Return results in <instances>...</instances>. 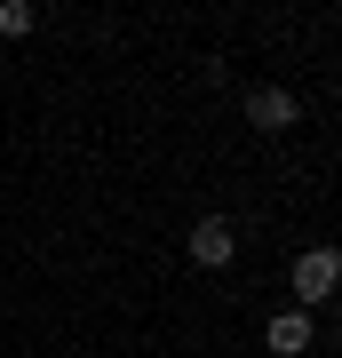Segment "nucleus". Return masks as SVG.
Segmentation results:
<instances>
[{
  "label": "nucleus",
  "mask_w": 342,
  "mask_h": 358,
  "mask_svg": "<svg viewBox=\"0 0 342 358\" xmlns=\"http://www.w3.org/2000/svg\"><path fill=\"white\" fill-rule=\"evenodd\" d=\"M294 120H303V103H294L287 88H247V128H263V136H287Z\"/></svg>",
  "instance_id": "7ed1b4c3"
},
{
  "label": "nucleus",
  "mask_w": 342,
  "mask_h": 358,
  "mask_svg": "<svg viewBox=\"0 0 342 358\" xmlns=\"http://www.w3.org/2000/svg\"><path fill=\"white\" fill-rule=\"evenodd\" d=\"M334 287H342V255L334 247H303V255H294V310L327 303Z\"/></svg>",
  "instance_id": "f257e3e1"
},
{
  "label": "nucleus",
  "mask_w": 342,
  "mask_h": 358,
  "mask_svg": "<svg viewBox=\"0 0 342 358\" xmlns=\"http://www.w3.org/2000/svg\"><path fill=\"white\" fill-rule=\"evenodd\" d=\"M311 319H303V310H279V319H271V350H279V358H303L311 350Z\"/></svg>",
  "instance_id": "20e7f679"
},
{
  "label": "nucleus",
  "mask_w": 342,
  "mask_h": 358,
  "mask_svg": "<svg viewBox=\"0 0 342 358\" xmlns=\"http://www.w3.org/2000/svg\"><path fill=\"white\" fill-rule=\"evenodd\" d=\"M40 24V8H32V0H0V32H8V40H24Z\"/></svg>",
  "instance_id": "39448f33"
},
{
  "label": "nucleus",
  "mask_w": 342,
  "mask_h": 358,
  "mask_svg": "<svg viewBox=\"0 0 342 358\" xmlns=\"http://www.w3.org/2000/svg\"><path fill=\"white\" fill-rule=\"evenodd\" d=\"M231 255H239L231 215H199V223H191V263H199V271H231Z\"/></svg>",
  "instance_id": "f03ea898"
}]
</instances>
